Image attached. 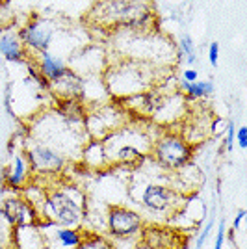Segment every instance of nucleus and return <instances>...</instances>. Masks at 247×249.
Segmentation results:
<instances>
[{
  "mask_svg": "<svg viewBox=\"0 0 247 249\" xmlns=\"http://www.w3.org/2000/svg\"><path fill=\"white\" fill-rule=\"evenodd\" d=\"M86 214V197L76 186L49 190L41 207V218L56 227H78Z\"/></svg>",
  "mask_w": 247,
  "mask_h": 249,
  "instance_id": "obj_1",
  "label": "nucleus"
},
{
  "mask_svg": "<svg viewBox=\"0 0 247 249\" xmlns=\"http://www.w3.org/2000/svg\"><path fill=\"white\" fill-rule=\"evenodd\" d=\"M145 71H147V63L124 62L113 65L106 76L108 91L117 99H123L149 89L153 78L147 76Z\"/></svg>",
  "mask_w": 247,
  "mask_h": 249,
  "instance_id": "obj_2",
  "label": "nucleus"
},
{
  "mask_svg": "<svg viewBox=\"0 0 247 249\" xmlns=\"http://www.w3.org/2000/svg\"><path fill=\"white\" fill-rule=\"evenodd\" d=\"M93 13L99 24L106 26H130L149 11V0H101Z\"/></svg>",
  "mask_w": 247,
  "mask_h": 249,
  "instance_id": "obj_3",
  "label": "nucleus"
},
{
  "mask_svg": "<svg viewBox=\"0 0 247 249\" xmlns=\"http://www.w3.org/2000/svg\"><path fill=\"white\" fill-rule=\"evenodd\" d=\"M151 156L165 171H180L192 162L194 145L188 143L182 136L164 134L158 138L151 147Z\"/></svg>",
  "mask_w": 247,
  "mask_h": 249,
  "instance_id": "obj_4",
  "label": "nucleus"
},
{
  "mask_svg": "<svg viewBox=\"0 0 247 249\" xmlns=\"http://www.w3.org/2000/svg\"><path fill=\"white\" fill-rule=\"evenodd\" d=\"M106 231L112 238L124 240V238H134L140 236L141 229L145 227L143 216L123 205H112L106 210Z\"/></svg>",
  "mask_w": 247,
  "mask_h": 249,
  "instance_id": "obj_5",
  "label": "nucleus"
},
{
  "mask_svg": "<svg viewBox=\"0 0 247 249\" xmlns=\"http://www.w3.org/2000/svg\"><path fill=\"white\" fill-rule=\"evenodd\" d=\"M138 203L153 214H171L180 205V196L173 186L160 182H147L141 188Z\"/></svg>",
  "mask_w": 247,
  "mask_h": 249,
  "instance_id": "obj_6",
  "label": "nucleus"
},
{
  "mask_svg": "<svg viewBox=\"0 0 247 249\" xmlns=\"http://www.w3.org/2000/svg\"><path fill=\"white\" fill-rule=\"evenodd\" d=\"M128 123V112L119 106H101L97 112L88 115L86 130L93 140H104L106 136L115 132L123 124Z\"/></svg>",
  "mask_w": 247,
  "mask_h": 249,
  "instance_id": "obj_7",
  "label": "nucleus"
},
{
  "mask_svg": "<svg viewBox=\"0 0 247 249\" xmlns=\"http://www.w3.org/2000/svg\"><path fill=\"white\" fill-rule=\"evenodd\" d=\"M24 156L30 164L32 173H39V175L58 173L67 164V156L63 155L62 151L47 145V143H39V142H34L26 149Z\"/></svg>",
  "mask_w": 247,
  "mask_h": 249,
  "instance_id": "obj_8",
  "label": "nucleus"
},
{
  "mask_svg": "<svg viewBox=\"0 0 247 249\" xmlns=\"http://www.w3.org/2000/svg\"><path fill=\"white\" fill-rule=\"evenodd\" d=\"M0 214L11 227H39L41 216L22 196H8L2 201Z\"/></svg>",
  "mask_w": 247,
  "mask_h": 249,
  "instance_id": "obj_9",
  "label": "nucleus"
},
{
  "mask_svg": "<svg viewBox=\"0 0 247 249\" xmlns=\"http://www.w3.org/2000/svg\"><path fill=\"white\" fill-rule=\"evenodd\" d=\"M54 24L47 19H35L30 21L26 26H22L19 30V37H21L24 49H30L35 54L49 51L52 41H54Z\"/></svg>",
  "mask_w": 247,
  "mask_h": 249,
  "instance_id": "obj_10",
  "label": "nucleus"
},
{
  "mask_svg": "<svg viewBox=\"0 0 247 249\" xmlns=\"http://www.w3.org/2000/svg\"><path fill=\"white\" fill-rule=\"evenodd\" d=\"M32 169L26 160V156L15 155L11 166L6 167L4 171V184L10 190H24L32 182Z\"/></svg>",
  "mask_w": 247,
  "mask_h": 249,
  "instance_id": "obj_11",
  "label": "nucleus"
},
{
  "mask_svg": "<svg viewBox=\"0 0 247 249\" xmlns=\"http://www.w3.org/2000/svg\"><path fill=\"white\" fill-rule=\"evenodd\" d=\"M140 236L147 244H153L160 249H176L180 246L178 242V234L175 229L158 227V225H151V227H143Z\"/></svg>",
  "mask_w": 247,
  "mask_h": 249,
  "instance_id": "obj_12",
  "label": "nucleus"
},
{
  "mask_svg": "<svg viewBox=\"0 0 247 249\" xmlns=\"http://www.w3.org/2000/svg\"><path fill=\"white\" fill-rule=\"evenodd\" d=\"M37 71L49 84L60 80L63 74L69 71V65H65L62 58L54 56L51 51H45L37 54V63H35Z\"/></svg>",
  "mask_w": 247,
  "mask_h": 249,
  "instance_id": "obj_13",
  "label": "nucleus"
},
{
  "mask_svg": "<svg viewBox=\"0 0 247 249\" xmlns=\"http://www.w3.org/2000/svg\"><path fill=\"white\" fill-rule=\"evenodd\" d=\"M49 89H52L58 97H62L63 101H72V99L84 95V80L82 76H78L69 67V71L63 74L60 80L49 84Z\"/></svg>",
  "mask_w": 247,
  "mask_h": 249,
  "instance_id": "obj_14",
  "label": "nucleus"
},
{
  "mask_svg": "<svg viewBox=\"0 0 247 249\" xmlns=\"http://www.w3.org/2000/svg\"><path fill=\"white\" fill-rule=\"evenodd\" d=\"M0 54L10 63H21L26 58V49L19 37V32H4L0 36Z\"/></svg>",
  "mask_w": 247,
  "mask_h": 249,
  "instance_id": "obj_15",
  "label": "nucleus"
},
{
  "mask_svg": "<svg viewBox=\"0 0 247 249\" xmlns=\"http://www.w3.org/2000/svg\"><path fill=\"white\" fill-rule=\"evenodd\" d=\"M13 242L17 249H47L39 227H13Z\"/></svg>",
  "mask_w": 247,
  "mask_h": 249,
  "instance_id": "obj_16",
  "label": "nucleus"
},
{
  "mask_svg": "<svg viewBox=\"0 0 247 249\" xmlns=\"http://www.w3.org/2000/svg\"><path fill=\"white\" fill-rule=\"evenodd\" d=\"M180 93L186 103L203 101L214 93V82L212 80H195V82H182L180 80Z\"/></svg>",
  "mask_w": 247,
  "mask_h": 249,
  "instance_id": "obj_17",
  "label": "nucleus"
},
{
  "mask_svg": "<svg viewBox=\"0 0 247 249\" xmlns=\"http://www.w3.org/2000/svg\"><path fill=\"white\" fill-rule=\"evenodd\" d=\"M82 160L89 167H95V169H99V167H104V166H108V164H110L101 140H91L88 145H84Z\"/></svg>",
  "mask_w": 247,
  "mask_h": 249,
  "instance_id": "obj_18",
  "label": "nucleus"
},
{
  "mask_svg": "<svg viewBox=\"0 0 247 249\" xmlns=\"http://www.w3.org/2000/svg\"><path fill=\"white\" fill-rule=\"evenodd\" d=\"M84 231H78V227H58L54 231V236L58 240V244L65 249H74L80 240H82Z\"/></svg>",
  "mask_w": 247,
  "mask_h": 249,
  "instance_id": "obj_19",
  "label": "nucleus"
},
{
  "mask_svg": "<svg viewBox=\"0 0 247 249\" xmlns=\"http://www.w3.org/2000/svg\"><path fill=\"white\" fill-rule=\"evenodd\" d=\"M74 249H113V244L110 238H106L95 231H84L82 240Z\"/></svg>",
  "mask_w": 247,
  "mask_h": 249,
  "instance_id": "obj_20",
  "label": "nucleus"
},
{
  "mask_svg": "<svg viewBox=\"0 0 247 249\" xmlns=\"http://www.w3.org/2000/svg\"><path fill=\"white\" fill-rule=\"evenodd\" d=\"M178 58H184L188 65H194L197 62V52H195V43L192 39V36L184 34L180 39H178Z\"/></svg>",
  "mask_w": 247,
  "mask_h": 249,
  "instance_id": "obj_21",
  "label": "nucleus"
},
{
  "mask_svg": "<svg viewBox=\"0 0 247 249\" xmlns=\"http://www.w3.org/2000/svg\"><path fill=\"white\" fill-rule=\"evenodd\" d=\"M214 225H216V218L212 216V218L206 221V225L203 227V231L199 232V236H197V242H195V249H203L206 244V240L210 238V234H212V231H214Z\"/></svg>",
  "mask_w": 247,
  "mask_h": 249,
  "instance_id": "obj_22",
  "label": "nucleus"
},
{
  "mask_svg": "<svg viewBox=\"0 0 247 249\" xmlns=\"http://www.w3.org/2000/svg\"><path fill=\"white\" fill-rule=\"evenodd\" d=\"M234 134H236V124L234 121H229L227 123V136H225V151H232L234 147Z\"/></svg>",
  "mask_w": 247,
  "mask_h": 249,
  "instance_id": "obj_23",
  "label": "nucleus"
},
{
  "mask_svg": "<svg viewBox=\"0 0 247 249\" xmlns=\"http://www.w3.org/2000/svg\"><path fill=\"white\" fill-rule=\"evenodd\" d=\"M217 56H219V43L212 41L208 47V62L212 67H217Z\"/></svg>",
  "mask_w": 247,
  "mask_h": 249,
  "instance_id": "obj_24",
  "label": "nucleus"
},
{
  "mask_svg": "<svg viewBox=\"0 0 247 249\" xmlns=\"http://www.w3.org/2000/svg\"><path fill=\"white\" fill-rule=\"evenodd\" d=\"M223 244H225V221L221 219L217 223V238L214 242V249H223Z\"/></svg>",
  "mask_w": 247,
  "mask_h": 249,
  "instance_id": "obj_25",
  "label": "nucleus"
},
{
  "mask_svg": "<svg viewBox=\"0 0 247 249\" xmlns=\"http://www.w3.org/2000/svg\"><path fill=\"white\" fill-rule=\"evenodd\" d=\"M234 142L240 149H247V126H240L234 134Z\"/></svg>",
  "mask_w": 247,
  "mask_h": 249,
  "instance_id": "obj_26",
  "label": "nucleus"
},
{
  "mask_svg": "<svg viewBox=\"0 0 247 249\" xmlns=\"http://www.w3.org/2000/svg\"><path fill=\"white\" fill-rule=\"evenodd\" d=\"M195 80H199V71H197V69H192V67L184 69V73H182V82H195Z\"/></svg>",
  "mask_w": 247,
  "mask_h": 249,
  "instance_id": "obj_27",
  "label": "nucleus"
},
{
  "mask_svg": "<svg viewBox=\"0 0 247 249\" xmlns=\"http://www.w3.org/2000/svg\"><path fill=\"white\" fill-rule=\"evenodd\" d=\"M244 218H246V210H238L236 216H234V221H232V227H230L232 231H234V232H236V231H240Z\"/></svg>",
  "mask_w": 247,
  "mask_h": 249,
  "instance_id": "obj_28",
  "label": "nucleus"
},
{
  "mask_svg": "<svg viewBox=\"0 0 247 249\" xmlns=\"http://www.w3.org/2000/svg\"><path fill=\"white\" fill-rule=\"evenodd\" d=\"M134 249H160V248H156V246H153V244H147V242H143V240H140V242L134 246Z\"/></svg>",
  "mask_w": 247,
  "mask_h": 249,
  "instance_id": "obj_29",
  "label": "nucleus"
}]
</instances>
